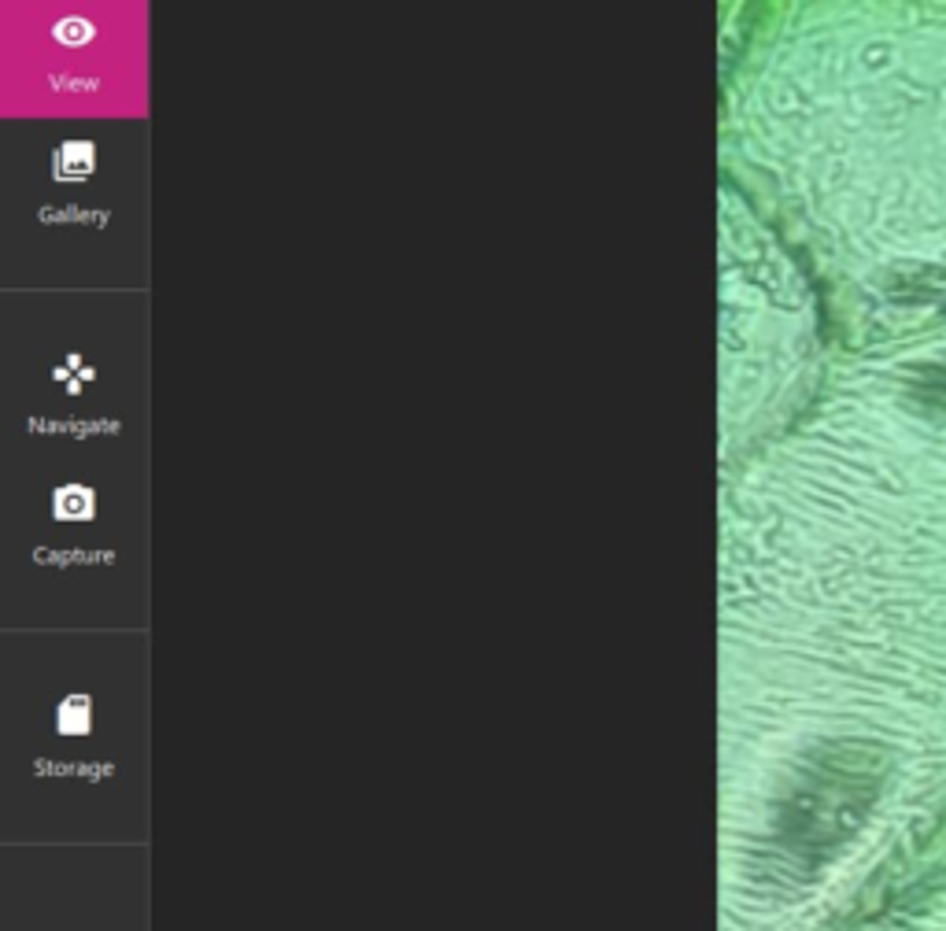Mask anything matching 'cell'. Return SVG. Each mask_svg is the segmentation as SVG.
<instances>
[{
  "label": "cell",
  "mask_w": 946,
  "mask_h": 931,
  "mask_svg": "<svg viewBox=\"0 0 946 931\" xmlns=\"http://www.w3.org/2000/svg\"><path fill=\"white\" fill-rule=\"evenodd\" d=\"M89 510H93V499L78 488H67L63 496H56V514H63V518H82Z\"/></svg>",
  "instance_id": "cell-1"
}]
</instances>
